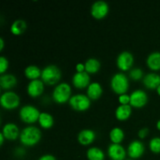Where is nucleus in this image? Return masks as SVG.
Segmentation results:
<instances>
[{"mask_svg": "<svg viewBox=\"0 0 160 160\" xmlns=\"http://www.w3.org/2000/svg\"><path fill=\"white\" fill-rule=\"evenodd\" d=\"M156 92H157V93L159 94V95H160V85L157 88V89H156Z\"/></svg>", "mask_w": 160, "mask_h": 160, "instance_id": "nucleus-39", "label": "nucleus"}, {"mask_svg": "<svg viewBox=\"0 0 160 160\" xmlns=\"http://www.w3.org/2000/svg\"><path fill=\"white\" fill-rule=\"evenodd\" d=\"M26 153L25 150L22 148H18L16 149V155L19 156H23Z\"/></svg>", "mask_w": 160, "mask_h": 160, "instance_id": "nucleus-35", "label": "nucleus"}, {"mask_svg": "<svg viewBox=\"0 0 160 160\" xmlns=\"http://www.w3.org/2000/svg\"><path fill=\"white\" fill-rule=\"evenodd\" d=\"M86 156L88 160H105V153L98 147H91L88 149Z\"/></svg>", "mask_w": 160, "mask_h": 160, "instance_id": "nucleus-23", "label": "nucleus"}, {"mask_svg": "<svg viewBox=\"0 0 160 160\" xmlns=\"http://www.w3.org/2000/svg\"><path fill=\"white\" fill-rule=\"evenodd\" d=\"M20 98L16 92L12 91H6L2 94L0 103L2 108L6 109H14L20 105Z\"/></svg>", "mask_w": 160, "mask_h": 160, "instance_id": "nucleus-7", "label": "nucleus"}, {"mask_svg": "<svg viewBox=\"0 0 160 160\" xmlns=\"http://www.w3.org/2000/svg\"><path fill=\"white\" fill-rule=\"evenodd\" d=\"M77 72H84L85 71V65L82 62H79L76 65Z\"/></svg>", "mask_w": 160, "mask_h": 160, "instance_id": "nucleus-34", "label": "nucleus"}, {"mask_svg": "<svg viewBox=\"0 0 160 160\" xmlns=\"http://www.w3.org/2000/svg\"><path fill=\"white\" fill-rule=\"evenodd\" d=\"M118 100L120 105H130L131 97H130V95H128V94H123V95H119Z\"/></svg>", "mask_w": 160, "mask_h": 160, "instance_id": "nucleus-31", "label": "nucleus"}, {"mask_svg": "<svg viewBox=\"0 0 160 160\" xmlns=\"http://www.w3.org/2000/svg\"><path fill=\"white\" fill-rule=\"evenodd\" d=\"M27 29V23L23 19H17L10 26V31L15 35L23 34Z\"/></svg>", "mask_w": 160, "mask_h": 160, "instance_id": "nucleus-25", "label": "nucleus"}, {"mask_svg": "<svg viewBox=\"0 0 160 160\" xmlns=\"http://www.w3.org/2000/svg\"><path fill=\"white\" fill-rule=\"evenodd\" d=\"M146 63L148 68L152 70H160V52H153L150 53L146 59Z\"/></svg>", "mask_w": 160, "mask_h": 160, "instance_id": "nucleus-21", "label": "nucleus"}, {"mask_svg": "<svg viewBox=\"0 0 160 160\" xmlns=\"http://www.w3.org/2000/svg\"><path fill=\"white\" fill-rule=\"evenodd\" d=\"M127 153V150L120 144L112 143L108 147V156L112 160H125Z\"/></svg>", "mask_w": 160, "mask_h": 160, "instance_id": "nucleus-11", "label": "nucleus"}, {"mask_svg": "<svg viewBox=\"0 0 160 160\" xmlns=\"http://www.w3.org/2000/svg\"><path fill=\"white\" fill-rule=\"evenodd\" d=\"M2 133L6 139L14 141L20 138V131L18 126L14 123H7L3 126Z\"/></svg>", "mask_w": 160, "mask_h": 160, "instance_id": "nucleus-14", "label": "nucleus"}, {"mask_svg": "<svg viewBox=\"0 0 160 160\" xmlns=\"http://www.w3.org/2000/svg\"><path fill=\"white\" fill-rule=\"evenodd\" d=\"M9 67V61L5 56H0V73L1 74H4L5 72L7 70Z\"/></svg>", "mask_w": 160, "mask_h": 160, "instance_id": "nucleus-30", "label": "nucleus"}, {"mask_svg": "<svg viewBox=\"0 0 160 160\" xmlns=\"http://www.w3.org/2000/svg\"><path fill=\"white\" fill-rule=\"evenodd\" d=\"M109 11V4L103 0L95 1L91 7V14L96 20H102L108 15Z\"/></svg>", "mask_w": 160, "mask_h": 160, "instance_id": "nucleus-8", "label": "nucleus"}, {"mask_svg": "<svg viewBox=\"0 0 160 160\" xmlns=\"http://www.w3.org/2000/svg\"><path fill=\"white\" fill-rule=\"evenodd\" d=\"M44 82L40 79L33 80L29 82L27 87L28 94L32 98L38 97L44 92Z\"/></svg>", "mask_w": 160, "mask_h": 160, "instance_id": "nucleus-15", "label": "nucleus"}, {"mask_svg": "<svg viewBox=\"0 0 160 160\" xmlns=\"http://www.w3.org/2000/svg\"><path fill=\"white\" fill-rule=\"evenodd\" d=\"M41 112L37 107L33 105H25L22 106L19 112L20 118L24 123H34L38 121Z\"/></svg>", "mask_w": 160, "mask_h": 160, "instance_id": "nucleus-5", "label": "nucleus"}, {"mask_svg": "<svg viewBox=\"0 0 160 160\" xmlns=\"http://www.w3.org/2000/svg\"><path fill=\"white\" fill-rule=\"evenodd\" d=\"M96 138V134L92 129H83L78 133V141L81 145H91Z\"/></svg>", "mask_w": 160, "mask_h": 160, "instance_id": "nucleus-16", "label": "nucleus"}, {"mask_svg": "<svg viewBox=\"0 0 160 160\" xmlns=\"http://www.w3.org/2000/svg\"><path fill=\"white\" fill-rule=\"evenodd\" d=\"M132 113V106L131 105H120L115 111L116 118L120 121L127 120Z\"/></svg>", "mask_w": 160, "mask_h": 160, "instance_id": "nucleus-20", "label": "nucleus"}, {"mask_svg": "<svg viewBox=\"0 0 160 160\" xmlns=\"http://www.w3.org/2000/svg\"><path fill=\"white\" fill-rule=\"evenodd\" d=\"M130 105L134 108H142L148 102V97L146 92L142 89H136L130 95Z\"/></svg>", "mask_w": 160, "mask_h": 160, "instance_id": "nucleus-10", "label": "nucleus"}, {"mask_svg": "<svg viewBox=\"0 0 160 160\" xmlns=\"http://www.w3.org/2000/svg\"><path fill=\"white\" fill-rule=\"evenodd\" d=\"M72 89L70 84L67 82H61L54 88L52 92V99L59 104L69 102L71 98Z\"/></svg>", "mask_w": 160, "mask_h": 160, "instance_id": "nucleus-4", "label": "nucleus"}, {"mask_svg": "<svg viewBox=\"0 0 160 160\" xmlns=\"http://www.w3.org/2000/svg\"><path fill=\"white\" fill-rule=\"evenodd\" d=\"M17 83V78L12 73H4L0 76V86L5 90H10L15 87Z\"/></svg>", "mask_w": 160, "mask_h": 160, "instance_id": "nucleus-18", "label": "nucleus"}, {"mask_svg": "<svg viewBox=\"0 0 160 160\" xmlns=\"http://www.w3.org/2000/svg\"><path fill=\"white\" fill-rule=\"evenodd\" d=\"M128 156L131 159H135L142 157L145 152V145L140 140H134L128 145L127 149Z\"/></svg>", "mask_w": 160, "mask_h": 160, "instance_id": "nucleus-12", "label": "nucleus"}, {"mask_svg": "<svg viewBox=\"0 0 160 160\" xmlns=\"http://www.w3.org/2000/svg\"><path fill=\"white\" fill-rule=\"evenodd\" d=\"M129 77L130 78L133 80V81H138L144 78V72L142 68L140 67H135L130 70L129 72Z\"/></svg>", "mask_w": 160, "mask_h": 160, "instance_id": "nucleus-28", "label": "nucleus"}, {"mask_svg": "<svg viewBox=\"0 0 160 160\" xmlns=\"http://www.w3.org/2000/svg\"><path fill=\"white\" fill-rule=\"evenodd\" d=\"M130 83L128 76L122 72L115 73L110 80V87L115 93L119 95L127 94Z\"/></svg>", "mask_w": 160, "mask_h": 160, "instance_id": "nucleus-2", "label": "nucleus"}, {"mask_svg": "<svg viewBox=\"0 0 160 160\" xmlns=\"http://www.w3.org/2000/svg\"><path fill=\"white\" fill-rule=\"evenodd\" d=\"M62 72L60 69L56 65H48L42 70L41 80L44 84L48 85H54L60 81Z\"/></svg>", "mask_w": 160, "mask_h": 160, "instance_id": "nucleus-3", "label": "nucleus"}, {"mask_svg": "<svg viewBox=\"0 0 160 160\" xmlns=\"http://www.w3.org/2000/svg\"><path fill=\"white\" fill-rule=\"evenodd\" d=\"M24 74L31 81L37 80L42 76V70L35 65H30L25 68Z\"/></svg>", "mask_w": 160, "mask_h": 160, "instance_id": "nucleus-26", "label": "nucleus"}, {"mask_svg": "<svg viewBox=\"0 0 160 160\" xmlns=\"http://www.w3.org/2000/svg\"><path fill=\"white\" fill-rule=\"evenodd\" d=\"M103 89L100 83L92 82L87 88V95L92 100H97L102 96Z\"/></svg>", "mask_w": 160, "mask_h": 160, "instance_id": "nucleus-19", "label": "nucleus"}, {"mask_svg": "<svg viewBox=\"0 0 160 160\" xmlns=\"http://www.w3.org/2000/svg\"><path fill=\"white\" fill-rule=\"evenodd\" d=\"M144 85L148 89H157L160 85V75L156 73H148L142 79Z\"/></svg>", "mask_w": 160, "mask_h": 160, "instance_id": "nucleus-17", "label": "nucleus"}, {"mask_svg": "<svg viewBox=\"0 0 160 160\" xmlns=\"http://www.w3.org/2000/svg\"><path fill=\"white\" fill-rule=\"evenodd\" d=\"M69 104L70 107L76 111H86L90 108L91 99L87 95L84 94H76L72 95L69 100Z\"/></svg>", "mask_w": 160, "mask_h": 160, "instance_id": "nucleus-6", "label": "nucleus"}, {"mask_svg": "<svg viewBox=\"0 0 160 160\" xmlns=\"http://www.w3.org/2000/svg\"><path fill=\"white\" fill-rule=\"evenodd\" d=\"M38 123L44 129H49L54 124V119L52 116L48 112H41L38 118Z\"/></svg>", "mask_w": 160, "mask_h": 160, "instance_id": "nucleus-22", "label": "nucleus"}, {"mask_svg": "<svg viewBox=\"0 0 160 160\" xmlns=\"http://www.w3.org/2000/svg\"><path fill=\"white\" fill-rule=\"evenodd\" d=\"M20 141L25 146H34L40 142L42 131L38 127L28 126L20 131Z\"/></svg>", "mask_w": 160, "mask_h": 160, "instance_id": "nucleus-1", "label": "nucleus"}, {"mask_svg": "<svg viewBox=\"0 0 160 160\" xmlns=\"http://www.w3.org/2000/svg\"><path fill=\"white\" fill-rule=\"evenodd\" d=\"M148 132H149V130L147 128H142V129H140L138 131V135L140 138L143 139L145 138H146L148 136Z\"/></svg>", "mask_w": 160, "mask_h": 160, "instance_id": "nucleus-32", "label": "nucleus"}, {"mask_svg": "<svg viewBox=\"0 0 160 160\" xmlns=\"http://www.w3.org/2000/svg\"><path fill=\"white\" fill-rule=\"evenodd\" d=\"M4 139H6V138L4 137L2 133H0V145H2L3 143H4Z\"/></svg>", "mask_w": 160, "mask_h": 160, "instance_id": "nucleus-36", "label": "nucleus"}, {"mask_svg": "<svg viewBox=\"0 0 160 160\" xmlns=\"http://www.w3.org/2000/svg\"><path fill=\"white\" fill-rule=\"evenodd\" d=\"M38 160H56V158L53 155L51 154H45L42 155V156L39 157Z\"/></svg>", "mask_w": 160, "mask_h": 160, "instance_id": "nucleus-33", "label": "nucleus"}, {"mask_svg": "<svg viewBox=\"0 0 160 160\" xmlns=\"http://www.w3.org/2000/svg\"><path fill=\"white\" fill-rule=\"evenodd\" d=\"M149 148L152 152L160 153V138L154 137L150 140Z\"/></svg>", "mask_w": 160, "mask_h": 160, "instance_id": "nucleus-29", "label": "nucleus"}, {"mask_svg": "<svg viewBox=\"0 0 160 160\" xmlns=\"http://www.w3.org/2000/svg\"><path fill=\"white\" fill-rule=\"evenodd\" d=\"M73 86L78 89H82L88 87L91 84V78L89 73L86 71L76 72L72 78Z\"/></svg>", "mask_w": 160, "mask_h": 160, "instance_id": "nucleus-13", "label": "nucleus"}, {"mask_svg": "<svg viewBox=\"0 0 160 160\" xmlns=\"http://www.w3.org/2000/svg\"><path fill=\"white\" fill-rule=\"evenodd\" d=\"M125 160H134L133 159H131V158H130V159H126Z\"/></svg>", "mask_w": 160, "mask_h": 160, "instance_id": "nucleus-40", "label": "nucleus"}, {"mask_svg": "<svg viewBox=\"0 0 160 160\" xmlns=\"http://www.w3.org/2000/svg\"><path fill=\"white\" fill-rule=\"evenodd\" d=\"M4 48V40H3L2 38H0V50H2Z\"/></svg>", "mask_w": 160, "mask_h": 160, "instance_id": "nucleus-37", "label": "nucleus"}, {"mask_svg": "<svg viewBox=\"0 0 160 160\" xmlns=\"http://www.w3.org/2000/svg\"><path fill=\"white\" fill-rule=\"evenodd\" d=\"M84 65H85V71L88 73H95L99 71L101 68V62L95 58H89L84 62Z\"/></svg>", "mask_w": 160, "mask_h": 160, "instance_id": "nucleus-24", "label": "nucleus"}, {"mask_svg": "<svg viewBox=\"0 0 160 160\" xmlns=\"http://www.w3.org/2000/svg\"><path fill=\"white\" fill-rule=\"evenodd\" d=\"M124 131L123 129L120 128H113L109 132V138L112 142V143L114 144H120L123 142V138H124Z\"/></svg>", "mask_w": 160, "mask_h": 160, "instance_id": "nucleus-27", "label": "nucleus"}, {"mask_svg": "<svg viewBox=\"0 0 160 160\" xmlns=\"http://www.w3.org/2000/svg\"><path fill=\"white\" fill-rule=\"evenodd\" d=\"M134 56L128 51H123L118 55L117 58V66L122 71L131 70L134 64Z\"/></svg>", "mask_w": 160, "mask_h": 160, "instance_id": "nucleus-9", "label": "nucleus"}, {"mask_svg": "<svg viewBox=\"0 0 160 160\" xmlns=\"http://www.w3.org/2000/svg\"><path fill=\"white\" fill-rule=\"evenodd\" d=\"M156 128H157L158 130H159L160 131V120H158L157 123H156Z\"/></svg>", "mask_w": 160, "mask_h": 160, "instance_id": "nucleus-38", "label": "nucleus"}]
</instances>
